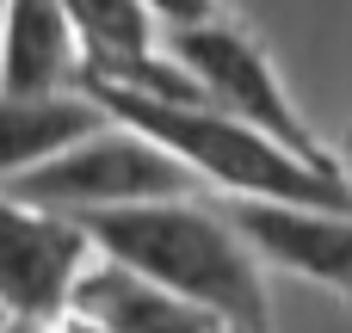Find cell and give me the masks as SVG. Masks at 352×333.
Returning <instances> with one entry per match:
<instances>
[{
    "label": "cell",
    "instance_id": "obj_1",
    "mask_svg": "<svg viewBox=\"0 0 352 333\" xmlns=\"http://www.w3.org/2000/svg\"><path fill=\"white\" fill-rule=\"evenodd\" d=\"M99 253L136 266L142 278L217 309L241 333H272V297H266V260L235 229L229 210H204L186 198H142V204H105L80 210Z\"/></svg>",
    "mask_w": 352,
    "mask_h": 333
},
{
    "label": "cell",
    "instance_id": "obj_2",
    "mask_svg": "<svg viewBox=\"0 0 352 333\" xmlns=\"http://www.w3.org/2000/svg\"><path fill=\"white\" fill-rule=\"evenodd\" d=\"M80 93H93L111 124H130L155 142H167L198 179H210L229 198H291V204H340L352 210V179L328 173L316 161H303L291 142H278L272 130L223 111L217 99H161L124 80H80Z\"/></svg>",
    "mask_w": 352,
    "mask_h": 333
},
{
    "label": "cell",
    "instance_id": "obj_3",
    "mask_svg": "<svg viewBox=\"0 0 352 333\" xmlns=\"http://www.w3.org/2000/svg\"><path fill=\"white\" fill-rule=\"evenodd\" d=\"M192 179H198V173H192L167 142H155V136H142V130H130V124H124V130H105V124H99V130L74 136L68 148L43 154L37 167L12 173L6 192L25 198V204L80 216V210H105V204L186 198Z\"/></svg>",
    "mask_w": 352,
    "mask_h": 333
},
{
    "label": "cell",
    "instance_id": "obj_4",
    "mask_svg": "<svg viewBox=\"0 0 352 333\" xmlns=\"http://www.w3.org/2000/svg\"><path fill=\"white\" fill-rule=\"evenodd\" d=\"M167 49L198 74V87H204L223 111H235V117L272 130V136L291 142L303 161H316V167H328V173H346V167L334 161V148L309 130V117L297 111V99L285 93V74L272 68L266 43H260L248 25H235V12L210 19V25H192V31H167Z\"/></svg>",
    "mask_w": 352,
    "mask_h": 333
},
{
    "label": "cell",
    "instance_id": "obj_5",
    "mask_svg": "<svg viewBox=\"0 0 352 333\" xmlns=\"http://www.w3.org/2000/svg\"><path fill=\"white\" fill-rule=\"evenodd\" d=\"M93 260L99 247L80 216L25 204L0 185V309L12 321H62Z\"/></svg>",
    "mask_w": 352,
    "mask_h": 333
},
{
    "label": "cell",
    "instance_id": "obj_6",
    "mask_svg": "<svg viewBox=\"0 0 352 333\" xmlns=\"http://www.w3.org/2000/svg\"><path fill=\"white\" fill-rule=\"evenodd\" d=\"M229 216L260 247L266 266H285V272L334 290L352 315V210L291 204V198H229Z\"/></svg>",
    "mask_w": 352,
    "mask_h": 333
},
{
    "label": "cell",
    "instance_id": "obj_7",
    "mask_svg": "<svg viewBox=\"0 0 352 333\" xmlns=\"http://www.w3.org/2000/svg\"><path fill=\"white\" fill-rule=\"evenodd\" d=\"M87 37V80H124L161 99H210L198 74L155 43V12L142 0H62Z\"/></svg>",
    "mask_w": 352,
    "mask_h": 333
},
{
    "label": "cell",
    "instance_id": "obj_8",
    "mask_svg": "<svg viewBox=\"0 0 352 333\" xmlns=\"http://www.w3.org/2000/svg\"><path fill=\"white\" fill-rule=\"evenodd\" d=\"M87 37L62 0L0 6V93H80Z\"/></svg>",
    "mask_w": 352,
    "mask_h": 333
},
{
    "label": "cell",
    "instance_id": "obj_9",
    "mask_svg": "<svg viewBox=\"0 0 352 333\" xmlns=\"http://www.w3.org/2000/svg\"><path fill=\"white\" fill-rule=\"evenodd\" d=\"M74 309L99 315L105 328H118V333H229V321L217 309H204V303H192V297L142 278L136 266H124L111 253H99L87 266V278L74 290Z\"/></svg>",
    "mask_w": 352,
    "mask_h": 333
},
{
    "label": "cell",
    "instance_id": "obj_10",
    "mask_svg": "<svg viewBox=\"0 0 352 333\" xmlns=\"http://www.w3.org/2000/svg\"><path fill=\"white\" fill-rule=\"evenodd\" d=\"M99 124L111 111L93 93H0V185Z\"/></svg>",
    "mask_w": 352,
    "mask_h": 333
},
{
    "label": "cell",
    "instance_id": "obj_11",
    "mask_svg": "<svg viewBox=\"0 0 352 333\" xmlns=\"http://www.w3.org/2000/svg\"><path fill=\"white\" fill-rule=\"evenodd\" d=\"M148 12H155V25L161 31H192V25H210V19H223L229 6L223 0H142Z\"/></svg>",
    "mask_w": 352,
    "mask_h": 333
},
{
    "label": "cell",
    "instance_id": "obj_12",
    "mask_svg": "<svg viewBox=\"0 0 352 333\" xmlns=\"http://www.w3.org/2000/svg\"><path fill=\"white\" fill-rule=\"evenodd\" d=\"M62 328H68V333H118V328H105L99 315H87V309H68V315H62Z\"/></svg>",
    "mask_w": 352,
    "mask_h": 333
},
{
    "label": "cell",
    "instance_id": "obj_13",
    "mask_svg": "<svg viewBox=\"0 0 352 333\" xmlns=\"http://www.w3.org/2000/svg\"><path fill=\"white\" fill-rule=\"evenodd\" d=\"M12 333H68L62 321H12Z\"/></svg>",
    "mask_w": 352,
    "mask_h": 333
},
{
    "label": "cell",
    "instance_id": "obj_14",
    "mask_svg": "<svg viewBox=\"0 0 352 333\" xmlns=\"http://www.w3.org/2000/svg\"><path fill=\"white\" fill-rule=\"evenodd\" d=\"M6 321H12V315H6V309H0V328H6Z\"/></svg>",
    "mask_w": 352,
    "mask_h": 333
},
{
    "label": "cell",
    "instance_id": "obj_15",
    "mask_svg": "<svg viewBox=\"0 0 352 333\" xmlns=\"http://www.w3.org/2000/svg\"><path fill=\"white\" fill-rule=\"evenodd\" d=\"M0 333H12V321H6V328H0Z\"/></svg>",
    "mask_w": 352,
    "mask_h": 333
},
{
    "label": "cell",
    "instance_id": "obj_16",
    "mask_svg": "<svg viewBox=\"0 0 352 333\" xmlns=\"http://www.w3.org/2000/svg\"><path fill=\"white\" fill-rule=\"evenodd\" d=\"M229 333H241V328H229Z\"/></svg>",
    "mask_w": 352,
    "mask_h": 333
},
{
    "label": "cell",
    "instance_id": "obj_17",
    "mask_svg": "<svg viewBox=\"0 0 352 333\" xmlns=\"http://www.w3.org/2000/svg\"><path fill=\"white\" fill-rule=\"evenodd\" d=\"M346 173H352V161H346Z\"/></svg>",
    "mask_w": 352,
    "mask_h": 333
}]
</instances>
